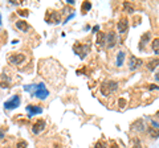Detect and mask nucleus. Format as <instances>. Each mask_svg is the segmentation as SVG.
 Segmentation results:
<instances>
[{"label": "nucleus", "mask_w": 159, "mask_h": 148, "mask_svg": "<svg viewBox=\"0 0 159 148\" xmlns=\"http://www.w3.org/2000/svg\"><path fill=\"white\" fill-rule=\"evenodd\" d=\"M24 90L31 93V95L33 98H39V99H45V98L49 95V91L48 89L45 87V85L41 82V83H37V85H28V86H24Z\"/></svg>", "instance_id": "f257e3e1"}, {"label": "nucleus", "mask_w": 159, "mask_h": 148, "mask_svg": "<svg viewBox=\"0 0 159 148\" xmlns=\"http://www.w3.org/2000/svg\"><path fill=\"white\" fill-rule=\"evenodd\" d=\"M99 89H101L102 95L109 97V95H111L113 93H116V91L118 90V82L111 81V80L105 81V82H102V83H101V86H99Z\"/></svg>", "instance_id": "f03ea898"}, {"label": "nucleus", "mask_w": 159, "mask_h": 148, "mask_svg": "<svg viewBox=\"0 0 159 148\" xmlns=\"http://www.w3.org/2000/svg\"><path fill=\"white\" fill-rule=\"evenodd\" d=\"M73 50L80 58H85L89 50H90V46L86 45V44H76V45L73 46Z\"/></svg>", "instance_id": "7ed1b4c3"}, {"label": "nucleus", "mask_w": 159, "mask_h": 148, "mask_svg": "<svg viewBox=\"0 0 159 148\" xmlns=\"http://www.w3.org/2000/svg\"><path fill=\"white\" fill-rule=\"evenodd\" d=\"M117 45V33L114 31H110L106 33V46L109 49H113Z\"/></svg>", "instance_id": "20e7f679"}, {"label": "nucleus", "mask_w": 159, "mask_h": 148, "mask_svg": "<svg viewBox=\"0 0 159 148\" xmlns=\"http://www.w3.org/2000/svg\"><path fill=\"white\" fill-rule=\"evenodd\" d=\"M19 105H20V97L13 95L11 99L4 103V108H6V110H13V108L19 107Z\"/></svg>", "instance_id": "39448f33"}, {"label": "nucleus", "mask_w": 159, "mask_h": 148, "mask_svg": "<svg viewBox=\"0 0 159 148\" xmlns=\"http://www.w3.org/2000/svg\"><path fill=\"white\" fill-rule=\"evenodd\" d=\"M142 65H143V61L141 58H138L135 56H131L129 58V69H130V70H137V69H139Z\"/></svg>", "instance_id": "423d86ee"}, {"label": "nucleus", "mask_w": 159, "mask_h": 148, "mask_svg": "<svg viewBox=\"0 0 159 148\" xmlns=\"http://www.w3.org/2000/svg\"><path fill=\"white\" fill-rule=\"evenodd\" d=\"M25 61V56L23 53H17V54H11L9 56V62L12 65H20L21 62Z\"/></svg>", "instance_id": "0eeeda50"}, {"label": "nucleus", "mask_w": 159, "mask_h": 148, "mask_svg": "<svg viewBox=\"0 0 159 148\" xmlns=\"http://www.w3.org/2000/svg\"><path fill=\"white\" fill-rule=\"evenodd\" d=\"M45 20L51 24H58L60 23V15L54 11H49L45 15Z\"/></svg>", "instance_id": "6e6552de"}, {"label": "nucleus", "mask_w": 159, "mask_h": 148, "mask_svg": "<svg viewBox=\"0 0 159 148\" xmlns=\"http://www.w3.org/2000/svg\"><path fill=\"white\" fill-rule=\"evenodd\" d=\"M145 120L143 119H137V120H134L131 123V130L133 131H137V132H142V131H145Z\"/></svg>", "instance_id": "1a4fd4ad"}, {"label": "nucleus", "mask_w": 159, "mask_h": 148, "mask_svg": "<svg viewBox=\"0 0 159 148\" xmlns=\"http://www.w3.org/2000/svg\"><path fill=\"white\" fill-rule=\"evenodd\" d=\"M45 120H43V119H39L36 123H34V124L32 126V132L34 135H37V134H40V132H41L44 128H45Z\"/></svg>", "instance_id": "9d476101"}, {"label": "nucleus", "mask_w": 159, "mask_h": 148, "mask_svg": "<svg viewBox=\"0 0 159 148\" xmlns=\"http://www.w3.org/2000/svg\"><path fill=\"white\" fill-rule=\"evenodd\" d=\"M27 111H28V114H29V118H32L33 115L41 114V112H43V107H41V106L28 105V106H27Z\"/></svg>", "instance_id": "9b49d317"}, {"label": "nucleus", "mask_w": 159, "mask_h": 148, "mask_svg": "<svg viewBox=\"0 0 159 148\" xmlns=\"http://www.w3.org/2000/svg\"><path fill=\"white\" fill-rule=\"evenodd\" d=\"M129 29V20L127 17H121L118 21V32L119 33H125Z\"/></svg>", "instance_id": "f8f14e48"}, {"label": "nucleus", "mask_w": 159, "mask_h": 148, "mask_svg": "<svg viewBox=\"0 0 159 148\" xmlns=\"http://www.w3.org/2000/svg\"><path fill=\"white\" fill-rule=\"evenodd\" d=\"M97 44H98L99 48L106 46V33L98 32V34H97Z\"/></svg>", "instance_id": "ddd939ff"}, {"label": "nucleus", "mask_w": 159, "mask_h": 148, "mask_svg": "<svg viewBox=\"0 0 159 148\" xmlns=\"http://www.w3.org/2000/svg\"><path fill=\"white\" fill-rule=\"evenodd\" d=\"M150 38H151V34L150 33H145V34H143V36L141 37V42H139V44H141V45H139V49H141V50H142V49L143 48H145V45H146V44L148 42V41H150Z\"/></svg>", "instance_id": "4468645a"}, {"label": "nucleus", "mask_w": 159, "mask_h": 148, "mask_svg": "<svg viewBox=\"0 0 159 148\" xmlns=\"http://www.w3.org/2000/svg\"><path fill=\"white\" fill-rule=\"evenodd\" d=\"M125 57H126V53L123 52V50H119L118 54H117V66H122L123 65V61H125Z\"/></svg>", "instance_id": "2eb2a0df"}, {"label": "nucleus", "mask_w": 159, "mask_h": 148, "mask_svg": "<svg viewBox=\"0 0 159 148\" xmlns=\"http://www.w3.org/2000/svg\"><path fill=\"white\" fill-rule=\"evenodd\" d=\"M16 28L20 29V31H23V32H27L28 29H29V25H28V23H27V21L19 20V21H16Z\"/></svg>", "instance_id": "dca6fc26"}, {"label": "nucleus", "mask_w": 159, "mask_h": 148, "mask_svg": "<svg viewBox=\"0 0 159 148\" xmlns=\"http://www.w3.org/2000/svg\"><path fill=\"white\" fill-rule=\"evenodd\" d=\"M158 65H159V58H155V60H150V61H148L146 66H147V69H148V70H150V72H152L154 69H155Z\"/></svg>", "instance_id": "f3484780"}, {"label": "nucleus", "mask_w": 159, "mask_h": 148, "mask_svg": "<svg viewBox=\"0 0 159 148\" xmlns=\"http://www.w3.org/2000/svg\"><path fill=\"white\" fill-rule=\"evenodd\" d=\"M148 135H150V137H152V139H158L159 137V128L150 127L148 128Z\"/></svg>", "instance_id": "a211bd4d"}, {"label": "nucleus", "mask_w": 159, "mask_h": 148, "mask_svg": "<svg viewBox=\"0 0 159 148\" xmlns=\"http://www.w3.org/2000/svg\"><path fill=\"white\" fill-rule=\"evenodd\" d=\"M151 48L155 54H159V38H154L151 41Z\"/></svg>", "instance_id": "6ab92c4d"}, {"label": "nucleus", "mask_w": 159, "mask_h": 148, "mask_svg": "<svg viewBox=\"0 0 159 148\" xmlns=\"http://www.w3.org/2000/svg\"><path fill=\"white\" fill-rule=\"evenodd\" d=\"M123 9H125L126 12H129V13H133V12H134L133 4H131V3H129V2H125V3H123Z\"/></svg>", "instance_id": "aec40b11"}, {"label": "nucleus", "mask_w": 159, "mask_h": 148, "mask_svg": "<svg viewBox=\"0 0 159 148\" xmlns=\"http://www.w3.org/2000/svg\"><path fill=\"white\" fill-rule=\"evenodd\" d=\"M90 8H92V3H90V2H84V3H82L81 9H82L84 13H86L88 11H90Z\"/></svg>", "instance_id": "412c9836"}, {"label": "nucleus", "mask_w": 159, "mask_h": 148, "mask_svg": "<svg viewBox=\"0 0 159 148\" xmlns=\"http://www.w3.org/2000/svg\"><path fill=\"white\" fill-rule=\"evenodd\" d=\"M94 148H107V146H106V143L103 140H98L96 143V146H94Z\"/></svg>", "instance_id": "4be33fe9"}, {"label": "nucleus", "mask_w": 159, "mask_h": 148, "mask_svg": "<svg viewBox=\"0 0 159 148\" xmlns=\"http://www.w3.org/2000/svg\"><path fill=\"white\" fill-rule=\"evenodd\" d=\"M27 147H28V143L25 140H20L16 144V148H27Z\"/></svg>", "instance_id": "5701e85b"}, {"label": "nucleus", "mask_w": 159, "mask_h": 148, "mask_svg": "<svg viewBox=\"0 0 159 148\" xmlns=\"http://www.w3.org/2000/svg\"><path fill=\"white\" fill-rule=\"evenodd\" d=\"M17 15H20V16H23V17H27L29 13L27 9H20V11H17Z\"/></svg>", "instance_id": "b1692460"}, {"label": "nucleus", "mask_w": 159, "mask_h": 148, "mask_svg": "<svg viewBox=\"0 0 159 148\" xmlns=\"http://www.w3.org/2000/svg\"><path fill=\"white\" fill-rule=\"evenodd\" d=\"M133 148H142V146H141V143H139V140H135V144H134Z\"/></svg>", "instance_id": "393cba45"}, {"label": "nucleus", "mask_w": 159, "mask_h": 148, "mask_svg": "<svg viewBox=\"0 0 159 148\" xmlns=\"http://www.w3.org/2000/svg\"><path fill=\"white\" fill-rule=\"evenodd\" d=\"M125 99H119V106H121V107H123V106H125Z\"/></svg>", "instance_id": "a878e982"}, {"label": "nucleus", "mask_w": 159, "mask_h": 148, "mask_svg": "<svg viewBox=\"0 0 159 148\" xmlns=\"http://www.w3.org/2000/svg\"><path fill=\"white\" fill-rule=\"evenodd\" d=\"M150 89H151V90H152V89H154V90H159V86H157V85H150Z\"/></svg>", "instance_id": "bb28decb"}, {"label": "nucleus", "mask_w": 159, "mask_h": 148, "mask_svg": "<svg viewBox=\"0 0 159 148\" xmlns=\"http://www.w3.org/2000/svg\"><path fill=\"white\" fill-rule=\"evenodd\" d=\"M151 124H152L154 127H157V128H159V124H158V123H157V122H154V120H151Z\"/></svg>", "instance_id": "cd10ccee"}, {"label": "nucleus", "mask_w": 159, "mask_h": 148, "mask_svg": "<svg viewBox=\"0 0 159 148\" xmlns=\"http://www.w3.org/2000/svg\"><path fill=\"white\" fill-rule=\"evenodd\" d=\"M98 31H99V27L98 25H96V27L93 28V32H98Z\"/></svg>", "instance_id": "c85d7f7f"}, {"label": "nucleus", "mask_w": 159, "mask_h": 148, "mask_svg": "<svg viewBox=\"0 0 159 148\" xmlns=\"http://www.w3.org/2000/svg\"><path fill=\"white\" fill-rule=\"evenodd\" d=\"M4 137V131H0V139H3Z\"/></svg>", "instance_id": "c756f323"}, {"label": "nucleus", "mask_w": 159, "mask_h": 148, "mask_svg": "<svg viewBox=\"0 0 159 148\" xmlns=\"http://www.w3.org/2000/svg\"><path fill=\"white\" fill-rule=\"evenodd\" d=\"M66 3H68V4H72V6H73V4H74V0H68Z\"/></svg>", "instance_id": "7c9ffc66"}, {"label": "nucleus", "mask_w": 159, "mask_h": 148, "mask_svg": "<svg viewBox=\"0 0 159 148\" xmlns=\"http://www.w3.org/2000/svg\"><path fill=\"white\" fill-rule=\"evenodd\" d=\"M155 80H157V81H159V72L155 74Z\"/></svg>", "instance_id": "2f4dec72"}, {"label": "nucleus", "mask_w": 159, "mask_h": 148, "mask_svg": "<svg viewBox=\"0 0 159 148\" xmlns=\"http://www.w3.org/2000/svg\"><path fill=\"white\" fill-rule=\"evenodd\" d=\"M0 24H2V16H0Z\"/></svg>", "instance_id": "473e14b6"}]
</instances>
